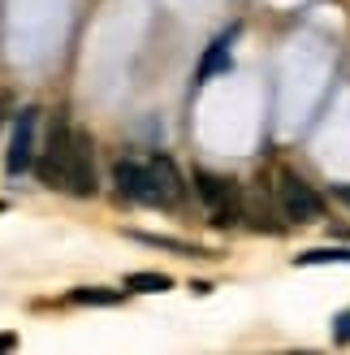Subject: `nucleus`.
Listing matches in <instances>:
<instances>
[{"label":"nucleus","mask_w":350,"mask_h":355,"mask_svg":"<svg viewBox=\"0 0 350 355\" xmlns=\"http://www.w3.org/2000/svg\"><path fill=\"white\" fill-rule=\"evenodd\" d=\"M44 187H57L69 195H91L95 191V169H91V139L74 130L69 121H57L48 139V152L35 161Z\"/></svg>","instance_id":"1"},{"label":"nucleus","mask_w":350,"mask_h":355,"mask_svg":"<svg viewBox=\"0 0 350 355\" xmlns=\"http://www.w3.org/2000/svg\"><path fill=\"white\" fill-rule=\"evenodd\" d=\"M277 208L286 221H320L324 217V200L316 195V187H307L294 169L277 173Z\"/></svg>","instance_id":"2"},{"label":"nucleus","mask_w":350,"mask_h":355,"mask_svg":"<svg viewBox=\"0 0 350 355\" xmlns=\"http://www.w3.org/2000/svg\"><path fill=\"white\" fill-rule=\"evenodd\" d=\"M195 187H199V200L212 208V225H234L242 217V195L230 178H217V173H195Z\"/></svg>","instance_id":"3"},{"label":"nucleus","mask_w":350,"mask_h":355,"mask_svg":"<svg viewBox=\"0 0 350 355\" xmlns=\"http://www.w3.org/2000/svg\"><path fill=\"white\" fill-rule=\"evenodd\" d=\"M35 121H39V109H22L13 117V139H9V156H5L9 173H26L35 165Z\"/></svg>","instance_id":"4"},{"label":"nucleus","mask_w":350,"mask_h":355,"mask_svg":"<svg viewBox=\"0 0 350 355\" xmlns=\"http://www.w3.org/2000/svg\"><path fill=\"white\" fill-rule=\"evenodd\" d=\"M147 178H151V204H178L186 195V182H182V173L169 156H151Z\"/></svg>","instance_id":"5"},{"label":"nucleus","mask_w":350,"mask_h":355,"mask_svg":"<svg viewBox=\"0 0 350 355\" xmlns=\"http://www.w3.org/2000/svg\"><path fill=\"white\" fill-rule=\"evenodd\" d=\"M117 187L126 200H138V204H151V178H147V165H134V161H121L113 169Z\"/></svg>","instance_id":"6"},{"label":"nucleus","mask_w":350,"mask_h":355,"mask_svg":"<svg viewBox=\"0 0 350 355\" xmlns=\"http://www.w3.org/2000/svg\"><path fill=\"white\" fill-rule=\"evenodd\" d=\"M230 40H234V31L230 35H221V40L203 52V61H199V83L208 78H217V74H230V65H234V52H230Z\"/></svg>","instance_id":"7"},{"label":"nucleus","mask_w":350,"mask_h":355,"mask_svg":"<svg viewBox=\"0 0 350 355\" xmlns=\"http://www.w3.org/2000/svg\"><path fill=\"white\" fill-rule=\"evenodd\" d=\"M69 304H82V308H113V304H121V291L78 286V291H69Z\"/></svg>","instance_id":"8"},{"label":"nucleus","mask_w":350,"mask_h":355,"mask_svg":"<svg viewBox=\"0 0 350 355\" xmlns=\"http://www.w3.org/2000/svg\"><path fill=\"white\" fill-rule=\"evenodd\" d=\"M126 291L160 295V291H173V277H169V273H130V277H126Z\"/></svg>","instance_id":"9"},{"label":"nucleus","mask_w":350,"mask_h":355,"mask_svg":"<svg viewBox=\"0 0 350 355\" xmlns=\"http://www.w3.org/2000/svg\"><path fill=\"white\" fill-rule=\"evenodd\" d=\"M294 264H350V247H311L294 256Z\"/></svg>","instance_id":"10"},{"label":"nucleus","mask_w":350,"mask_h":355,"mask_svg":"<svg viewBox=\"0 0 350 355\" xmlns=\"http://www.w3.org/2000/svg\"><path fill=\"white\" fill-rule=\"evenodd\" d=\"M333 343H338V347L350 343V312H338V321H333Z\"/></svg>","instance_id":"11"},{"label":"nucleus","mask_w":350,"mask_h":355,"mask_svg":"<svg viewBox=\"0 0 350 355\" xmlns=\"http://www.w3.org/2000/svg\"><path fill=\"white\" fill-rule=\"evenodd\" d=\"M9 347H17V338L13 334H0V351H9Z\"/></svg>","instance_id":"12"},{"label":"nucleus","mask_w":350,"mask_h":355,"mask_svg":"<svg viewBox=\"0 0 350 355\" xmlns=\"http://www.w3.org/2000/svg\"><path fill=\"white\" fill-rule=\"evenodd\" d=\"M342 200H346V204H350V187H342Z\"/></svg>","instance_id":"13"},{"label":"nucleus","mask_w":350,"mask_h":355,"mask_svg":"<svg viewBox=\"0 0 350 355\" xmlns=\"http://www.w3.org/2000/svg\"><path fill=\"white\" fill-rule=\"evenodd\" d=\"M0 121H5V100H0Z\"/></svg>","instance_id":"14"},{"label":"nucleus","mask_w":350,"mask_h":355,"mask_svg":"<svg viewBox=\"0 0 350 355\" xmlns=\"http://www.w3.org/2000/svg\"><path fill=\"white\" fill-rule=\"evenodd\" d=\"M5 208H9V204H5V200H0V212H5Z\"/></svg>","instance_id":"15"}]
</instances>
